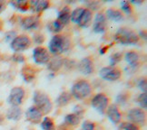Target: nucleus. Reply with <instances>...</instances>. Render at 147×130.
<instances>
[{
  "mask_svg": "<svg viewBox=\"0 0 147 130\" xmlns=\"http://www.w3.org/2000/svg\"><path fill=\"white\" fill-rule=\"evenodd\" d=\"M3 121H4V117H3V116L0 114V125L3 123Z\"/></svg>",
  "mask_w": 147,
  "mask_h": 130,
  "instance_id": "obj_36",
  "label": "nucleus"
},
{
  "mask_svg": "<svg viewBox=\"0 0 147 130\" xmlns=\"http://www.w3.org/2000/svg\"><path fill=\"white\" fill-rule=\"evenodd\" d=\"M49 26L51 28V31L55 32V33H59L64 28V26L62 25H60L56 20H55V21H53L52 23H51Z\"/></svg>",
  "mask_w": 147,
  "mask_h": 130,
  "instance_id": "obj_29",
  "label": "nucleus"
},
{
  "mask_svg": "<svg viewBox=\"0 0 147 130\" xmlns=\"http://www.w3.org/2000/svg\"><path fill=\"white\" fill-rule=\"evenodd\" d=\"M78 70L84 75L92 74L94 70L93 61L90 58H84L83 60H81L80 63H78Z\"/></svg>",
  "mask_w": 147,
  "mask_h": 130,
  "instance_id": "obj_13",
  "label": "nucleus"
},
{
  "mask_svg": "<svg viewBox=\"0 0 147 130\" xmlns=\"http://www.w3.org/2000/svg\"><path fill=\"white\" fill-rule=\"evenodd\" d=\"M33 59L35 61V63L37 64H47L49 63L51 59L50 53L45 47H36L33 51Z\"/></svg>",
  "mask_w": 147,
  "mask_h": 130,
  "instance_id": "obj_9",
  "label": "nucleus"
},
{
  "mask_svg": "<svg viewBox=\"0 0 147 130\" xmlns=\"http://www.w3.org/2000/svg\"><path fill=\"white\" fill-rule=\"evenodd\" d=\"M138 103L141 107V109L145 110L147 108V95L146 93H142L138 97Z\"/></svg>",
  "mask_w": 147,
  "mask_h": 130,
  "instance_id": "obj_27",
  "label": "nucleus"
},
{
  "mask_svg": "<svg viewBox=\"0 0 147 130\" xmlns=\"http://www.w3.org/2000/svg\"><path fill=\"white\" fill-rule=\"evenodd\" d=\"M125 61L130 66L135 67L138 65L139 63V55L135 52H129L125 54Z\"/></svg>",
  "mask_w": 147,
  "mask_h": 130,
  "instance_id": "obj_22",
  "label": "nucleus"
},
{
  "mask_svg": "<svg viewBox=\"0 0 147 130\" xmlns=\"http://www.w3.org/2000/svg\"><path fill=\"white\" fill-rule=\"evenodd\" d=\"M121 57H122L121 53H115L114 55H112V57H111V65H112V67H115V65L118 63V61H120Z\"/></svg>",
  "mask_w": 147,
  "mask_h": 130,
  "instance_id": "obj_32",
  "label": "nucleus"
},
{
  "mask_svg": "<svg viewBox=\"0 0 147 130\" xmlns=\"http://www.w3.org/2000/svg\"><path fill=\"white\" fill-rule=\"evenodd\" d=\"M26 120L29 121L32 124H37L40 123L43 117L42 112L39 110L35 106H32L28 109L26 112Z\"/></svg>",
  "mask_w": 147,
  "mask_h": 130,
  "instance_id": "obj_11",
  "label": "nucleus"
},
{
  "mask_svg": "<svg viewBox=\"0 0 147 130\" xmlns=\"http://www.w3.org/2000/svg\"><path fill=\"white\" fill-rule=\"evenodd\" d=\"M49 5H50V3L48 1H45V0L31 2L33 10H35V12H36V13H41L43 11L47 10L49 7Z\"/></svg>",
  "mask_w": 147,
  "mask_h": 130,
  "instance_id": "obj_20",
  "label": "nucleus"
},
{
  "mask_svg": "<svg viewBox=\"0 0 147 130\" xmlns=\"http://www.w3.org/2000/svg\"><path fill=\"white\" fill-rule=\"evenodd\" d=\"M65 122L69 126L76 127L80 123V116L78 113H73V114L66 115L65 117Z\"/></svg>",
  "mask_w": 147,
  "mask_h": 130,
  "instance_id": "obj_23",
  "label": "nucleus"
},
{
  "mask_svg": "<svg viewBox=\"0 0 147 130\" xmlns=\"http://www.w3.org/2000/svg\"><path fill=\"white\" fill-rule=\"evenodd\" d=\"M121 8L125 14H127V15L132 14V7L128 1H122L121 2Z\"/></svg>",
  "mask_w": 147,
  "mask_h": 130,
  "instance_id": "obj_30",
  "label": "nucleus"
},
{
  "mask_svg": "<svg viewBox=\"0 0 147 130\" xmlns=\"http://www.w3.org/2000/svg\"><path fill=\"white\" fill-rule=\"evenodd\" d=\"M127 118L131 123L138 125H144L145 122V113L141 109H132L128 111Z\"/></svg>",
  "mask_w": 147,
  "mask_h": 130,
  "instance_id": "obj_10",
  "label": "nucleus"
},
{
  "mask_svg": "<svg viewBox=\"0 0 147 130\" xmlns=\"http://www.w3.org/2000/svg\"><path fill=\"white\" fill-rule=\"evenodd\" d=\"M106 27V17L103 13H98L94 17L93 25V30L96 33H102L105 31Z\"/></svg>",
  "mask_w": 147,
  "mask_h": 130,
  "instance_id": "obj_12",
  "label": "nucleus"
},
{
  "mask_svg": "<svg viewBox=\"0 0 147 130\" xmlns=\"http://www.w3.org/2000/svg\"><path fill=\"white\" fill-rule=\"evenodd\" d=\"M21 25L25 30H33L39 25V18L36 15L26 16L21 22Z\"/></svg>",
  "mask_w": 147,
  "mask_h": 130,
  "instance_id": "obj_15",
  "label": "nucleus"
},
{
  "mask_svg": "<svg viewBox=\"0 0 147 130\" xmlns=\"http://www.w3.org/2000/svg\"><path fill=\"white\" fill-rule=\"evenodd\" d=\"M83 130H96L95 129V124L92 121L86 120L82 125Z\"/></svg>",
  "mask_w": 147,
  "mask_h": 130,
  "instance_id": "obj_31",
  "label": "nucleus"
},
{
  "mask_svg": "<svg viewBox=\"0 0 147 130\" xmlns=\"http://www.w3.org/2000/svg\"><path fill=\"white\" fill-rule=\"evenodd\" d=\"M91 20H92V11L87 9V8H84V12H83V14L81 15V17H80V19H79V21L77 23V25L80 27L86 28L90 25Z\"/></svg>",
  "mask_w": 147,
  "mask_h": 130,
  "instance_id": "obj_16",
  "label": "nucleus"
},
{
  "mask_svg": "<svg viewBox=\"0 0 147 130\" xmlns=\"http://www.w3.org/2000/svg\"><path fill=\"white\" fill-rule=\"evenodd\" d=\"M25 89L21 87H15L11 89L7 98V102L13 107H19L25 98Z\"/></svg>",
  "mask_w": 147,
  "mask_h": 130,
  "instance_id": "obj_8",
  "label": "nucleus"
},
{
  "mask_svg": "<svg viewBox=\"0 0 147 130\" xmlns=\"http://www.w3.org/2000/svg\"><path fill=\"white\" fill-rule=\"evenodd\" d=\"M41 128L42 130H55V127L52 118L49 117H44L41 121Z\"/></svg>",
  "mask_w": 147,
  "mask_h": 130,
  "instance_id": "obj_25",
  "label": "nucleus"
},
{
  "mask_svg": "<svg viewBox=\"0 0 147 130\" xmlns=\"http://www.w3.org/2000/svg\"><path fill=\"white\" fill-rule=\"evenodd\" d=\"M63 64H64V61L60 57H55L53 59H50L47 68L52 71H57L63 66Z\"/></svg>",
  "mask_w": 147,
  "mask_h": 130,
  "instance_id": "obj_21",
  "label": "nucleus"
},
{
  "mask_svg": "<svg viewBox=\"0 0 147 130\" xmlns=\"http://www.w3.org/2000/svg\"><path fill=\"white\" fill-rule=\"evenodd\" d=\"M92 92V87L90 83L84 80L78 81L73 85L71 89V95L76 99L82 100L88 98Z\"/></svg>",
  "mask_w": 147,
  "mask_h": 130,
  "instance_id": "obj_4",
  "label": "nucleus"
},
{
  "mask_svg": "<svg viewBox=\"0 0 147 130\" xmlns=\"http://www.w3.org/2000/svg\"><path fill=\"white\" fill-rule=\"evenodd\" d=\"M115 40L120 44L123 45H133L136 44L139 41V36L134 31L129 28H120L115 33Z\"/></svg>",
  "mask_w": 147,
  "mask_h": 130,
  "instance_id": "obj_2",
  "label": "nucleus"
},
{
  "mask_svg": "<svg viewBox=\"0 0 147 130\" xmlns=\"http://www.w3.org/2000/svg\"><path fill=\"white\" fill-rule=\"evenodd\" d=\"M138 87L143 91V93H146V81H145V79H142V80L139 81Z\"/></svg>",
  "mask_w": 147,
  "mask_h": 130,
  "instance_id": "obj_33",
  "label": "nucleus"
},
{
  "mask_svg": "<svg viewBox=\"0 0 147 130\" xmlns=\"http://www.w3.org/2000/svg\"><path fill=\"white\" fill-rule=\"evenodd\" d=\"M84 7H77L76 8L75 10L73 11V12L71 13V17H70V20L73 22V23H75V24H77L79 19H80L81 17V15L84 12Z\"/></svg>",
  "mask_w": 147,
  "mask_h": 130,
  "instance_id": "obj_26",
  "label": "nucleus"
},
{
  "mask_svg": "<svg viewBox=\"0 0 147 130\" xmlns=\"http://www.w3.org/2000/svg\"><path fill=\"white\" fill-rule=\"evenodd\" d=\"M33 100L34 103H35V107L42 112V114L47 115L50 113L53 109L52 101L48 97V95L42 91L36 90V91L34 92Z\"/></svg>",
  "mask_w": 147,
  "mask_h": 130,
  "instance_id": "obj_3",
  "label": "nucleus"
},
{
  "mask_svg": "<svg viewBox=\"0 0 147 130\" xmlns=\"http://www.w3.org/2000/svg\"><path fill=\"white\" fill-rule=\"evenodd\" d=\"M122 75L121 71L116 67H104L99 71V76L107 81H115L119 80Z\"/></svg>",
  "mask_w": 147,
  "mask_h": 130,
  "instance_id": "obj_7",
  "label": "nucleus"
},
{
  "mask_svg": "<svg viewBox=\"0 0 147 130\" xmlns=\"http://www.w3.org/2000/svg\"><path fill=\"white\" fill-rule=\"evenodd\" d=\"M70 17H71L70 10H69L68 7H65V8H63L58 13V16H57V19H56V21H57L60 25L65 26L70 22Z\"/></svg>",
  "mask_w": 147,
  "mask_h": 130,
  "instance_id": "obj_17",
  "label": "nucleus"
},
{
  "mask_svg": "<svg viewBox=\"0 0 147 130\" xmlns=\"http://www.w3.org/2000/svg\"><path fill=\"white\" fill-rule=\"evenodd\" d=\"M32 44L31 39L27 35H19L16 36L10 43V47L14 52L20 53L30 47Z\"/></svg>",
  "mask_w": 147,
  "mask_h": 130,
  "instance_id": "obj_6",
  "label": "nucleus"
},
{
  "mask_svg": "<svg viewBox=\"0 0 147 130\" xmlns=\"http://www.w3.org/2000/svg\"><path fill=\"white\" fill-rule=\"evenodd\" d=\"M34 41H35L37 44H42V43L45 41V38L43 35H37V36H35Z\"/></svg>",
  "mask_w": 147,
  "mask_h": 130,
  "instance_id": "obj_34",
  "label": "nucleus"
},
{
  "mask_svg": "<svg viewBox=\"0 0 147 130\" xmlns=\"http://www.w3.org/2000/svg\"><path fill=\"white\" fill-rule=\"evenodd\" d=\"M22 116V110L19 107H11V108L7 112V117L9 120L18 121L21 118Z\"/></svg>",
  "mask_w": 147,
  "mask_h": 130,
  "instance_id": "obj_18",
  "label": "nucleus"
},
{
  "mask_svg": "<svg viewBox=\"0 0 147 130\" xmlns=\"http://www.w3.org/2000/svg\"><path fill=\"white\" fill-rule=\"evenodd\" d=\"M120 127L123 130H139L138 126L131 122H124L120 126Z\"/></svg>",
  "mask_w": 147,
  "mask_h": 130,
  "instance_id": "obj_28",
  "label": "nucleus"
},
{
  "mask_svg": "<svg viewBox=\"0 0 147 130\" xmlns=\"http://www.w3.org/2000/svg\"><path fill=\"white\" fill-rule=\"evenodd\" d=\"M109 105V98L104 93H98L91 100V106L100 114H105Z\"/></svg>",
  "mask_w": 147,
  "mask_h": 130,
  "instance_id": "obj_5",
  "label": "nucleus"
},
{
  "mask_svg": "<svg viewBox=\"0 0 147 130\" xmlns=\"http://www.w3.org/2000/svg\"><path fill=\"white\" fill-rule=\"evenodd\" d=\"M105 17H107L108 19L114 21V22H120L123 20V15L122 14L121 11L117 10V9H113V8H110L106 11V16Z\"/></svg>",
  "mask_w": 147,
  "mask_h": 130,
  "instance_id": "obj_19",
  "label": "nucleus"
},
{
  "mask_svg": "<svg viewBox=\"0 0 147 130\" xmlns=\"http://www.w3.org/2000/svg\"><path fill=\"white\" fill-rule=\"evenodd\" d=\"M106 115L108 117L109 120L113 123L116 125V124L120 123L121 121V113L118 109V108L115 105H110L108 106V108L106 109Z\"/></svg>",
  "mask_w": 147,
  "mask_h": 130,
  "instance_id": "obj_14",
  "label": "nucleus"
},
{
  "mask_svg": "<svg viewBox=\"0 0 147 130\" xmlns=\"http://www.w3.org/2000/svg\"><path fill=\"white\" fill-rule=\"evenodd\" d=\"M4 7H5L4 4L2 2H0V12H2V11L4 10V8H5Z\"/></svg>",
  "mask_w": 147,
  "mask_h": 130,
  "instance_id": "obj_35",
  "label": "nucleus"
},
{
  "mask_svg": "<svg viewBox=\"0 0 147 130\" xmlns=\"http://www.w3.org/2000/svg\"><path fill=\"white\" fill-rule=\"evenodd\" d=\"M48 48L52 54L59 55L68 51L70 48V39L65 35H55L51 39Z\"/></svg>",
  "mask_w": 147,
  "mask_h": 130,
  "instance_id": "obj_1",
  "label": "nucleus"
},
{
  "mask_svg": "<svg viewBox=\"0 0 147 130\" xmlns=\"http://www.w3.org/2000/svg\"><path fill=\"white\" fill-rule=\"evenodd\" d=\"M72 99V95L69 92H63L62 94H60V96L56 99V104L59 107H64L66 106L70 102V100Z\"/></svg>",
  "mask_w": 147,
  "mask_h": 130,
  "instance_id": "obj_24",
  "label": "nucleus"
}]
</instances>
